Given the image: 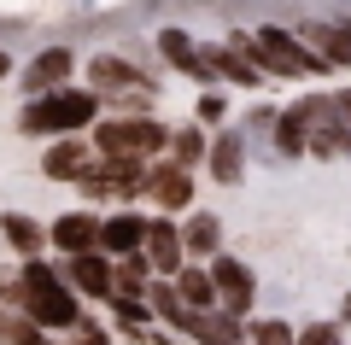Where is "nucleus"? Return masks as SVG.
I'll return each mask as SVG.
<instances>
[{"label":"nucleus","instance_id":"9b49d317","mask_svg":"<svg viewBox=\"0 0 351 345\" xmlns=\"http://www.w3.org/2000/svg\"><path fill=\"white\" fill-rule=\"evenodd\" d=\"M316 123H322V129H316V135H304V147H311V152H328V158L351 152V129H346V117H339L328 99H322V111H316Z\"/></svg>","mask_w":351,"mask_h":345},{"label":"nucleus","instance_id":"7ed1b4c3","mask_svg":"<svg viewBox=\"0 0 351 345\" xmlns=\"http://www.w3.org/2000/svg\"><path fill=\"white\" fill-rule=\"evenodd\" d=\"M240 47L258 59L263 76H269V71H281V76H316V71H322V59H316V53L304 47L299 36H281L276 24L258 29V36H240Z\"/></svg>","mask_w":351,"mask_h":345},{"label":"nucleus","instance_id":"b1692460","mask_svg":"<svg viewBox=\"0 0 351 345\" xmlns=\"http://www.w3.org/2000/svg\"><path fill=\"white\" fill-rule=\"evenodd\" d=\"M41 345H106V333L88 328V322H71V328H64V340H41Z\"/></svg>","mask_w":351,"mask_h":345},{"label":"nucleus","instance_id":"412c9836","mask_svg":"<svg viewBox=\"0 0 351 345\" xmlns=\"http://www.w3.org/2000/svg\"><path fill=\"white\" fill-rule=\"evenodd\" d=\"M0 228H6V240H12L18 252H36L41 240H47V235H41V222H29V217H18V211H12V217H6V222H0Z\"/></svg>","mask_w":351,"mask_h":345},{"label":"nucleus","instance_id":"393cba45","mask_svg":"<svg viewBox=\"0 0 351 345\" xmlns=\"http://www.w3.org/2000/svg\"><path fill=\"white\" fill-rule=\"evenodd\" d=\"M252 345H293V328L287 322H258L252 328Z\"/></svg>","mask_w":351,"mask_h":345},{"label":"nucleus","instance_id":"39448f33","mask_svg":"<svg viewBox=\"0 0 351 345\" xmlns=\"http://www.w3.org/2000/svg\"><path fill=\"white\" fill-rule=\"evenodd\" d=\"M211 287H217V298H223L228 316H246L252 293H258V287H252V270H246V263H234V258H217L211 263Z\"/></svg>","mask_w":351,"mask_h":345},{"label":"nucleus","instance_id":"20e7f679","mask_svg":"<svg viewBox=\"0 0 351 345\" xmlns=\"http://www.w3.org/2000/svg\"><path fill=\"white\" fill-rule=\"evenodd\" d=\"M164 141H170V129H164V123H152V117H123V123L100 129L94 147H100L106 158H147V152H158Z\"/></svg>","mask_w":351,"mask_h":345},{"label":"nucleus","instance_id":"6ab92c4d","mask_svg":"<svg viewBox=\"0 0 351 345\" xmlns=\"http://www.w3.org/2000/svg\"><path fill=\"white\" fill-rule=\"evenodd\" d=\"M64 76H71V53H64V47H47V53H41L36 64H29V88H36V94L59 88Z\"/></svg>","mask_w":351,"mask_h":345},{"label":"nucleus","instance_id":"a211bd4d","mask_svg":"<svg viewBox=\"0 0 351 345\" xmlns=\"http://www.w3.org/2000/svg\"><path fill=\"white\" fill-rule=\"evenodd\" d=\"M176 298H182L188 310H211V305H217L211 270H182V275H176Z\"/></svg>","mask_w":351,"mask_h":345},{"label":"nucleus","instance_id":"0eeeda50","mask_svg":"<svg viewBox=\"0 0 351 345\" xmlns=\"http://www.w3.org/2000/svg\"><path fill=\"white\" fill-rule=\"evenodd\" d=\"M141 258H147V270H182V235H176L170 222H147V228H141Z\"/></svg>","mask_w":351,"mask_h":345},{"label":"nucleus","instance_id":"c756f323","mask_svg":"<svg viewBox=\"0 0 351 345\" xmlns=\"http://www.w3.org/2000/svg\"><path fill=\"white\" fill-rule=\"evenodd\" d=\"M339 316H346V322H351V293H346V310H339Z\"/></svg>","mask_w":351,"mask_h":345},{"label":"nucleus","instance_id":"cd10ccee","mask_svg":"<svg viewBox=\"0 0 351 345\" xmlns=\"http://www.w3.org/2000/svg\"><path fill=\"white\" fill-rule=\"evenodd\" d=\"M334 111H339V117H346V123H351V88H346V94L334 99Z\"/></svg>","mask_w":351,"mask_h":345},{"label":"nucleus","instance_id":"f257e3e1","mask_svg":"<svg viewBox=\"0 0 351 345\" xmlns=\"http://www.w3.org/2000/svg\"><path fill=\"white\" fill-rule=\"evenodd\" d=\"M18 305L29 310L36 328H71V322H82L76 298L64 293V281L47 270V263H24V275H18Z\"/></svg>","mask_w":351,"mask_h":345},{"label":"nucleus","instance_id":"f3484780","mask_svg":"<svg viewBox=\"0 0 351 345\" xmlns=\"http://www.w3.org/2000/svg\"><path fill=\"white\" fill-rule=\"evenodd\" d=\"M205 59H211V71H217V76H234L240 88H263V71L246 59V53H234V47H217V53H205Z\"/></svg>","mask_w":351,"mask_h":345},{"label":"nucleus","instance_id":"4468645a","mask_svg":"<svg viewBox=\"0 0 351 345\" xmlns=\"http://www.w3.org/2000/svg\"><path fill=\"white\" fill-rule=\"evenodd\" d=\"M88 76H94V82H106V88H117V94H135V88L147 82V71H141V64H129V59H94V64H88Z\"/></svg>","mask_w":351,"mask_h":345},{"label":"nucleus","instance_id":"6e6552de","mask_svg":"<svg viewBox=\"0 0 351 345\" xmlns=\"http://www.w3.org/2000/svg\"><path fill=\"white\" fill-rule=\"evenodd\" d=\"M147 187H152V199H158L164 211H182L193 199V176H188V164H164V170H147Z\"/></svg>","mask_w":351,"mask_h":345},{"label":"nucleus","instance_id":"7c9ffc66","mask_svg":"<svg viewBox=\"0 0 351 345\" xmlns=\"http://www.w3.org/2000/svg\"><path fill=\"white\" fill-rule=\"evenodd\" d=\"M234 345H240V340H234Z\"/></svg>","mask_w":351,"mask_h":345},{"label":"nucleus","instance_id":"1a4fd4ad","mask_svg":"<svg viewBox=\"0 0 351 345\" xmlns=\"http://www.w3.org/2000/svg\"><path fill=\"white\" fill-rule=\"evenodd\" d=\"M94 235H100V217H94V211H64V217L53 222V246H59L64 258H71V252H88Z\"/></svg>","mask_w":351,"mask_h":345},{"label":"nucleus","instance_id":"f8f14e48","mask_svg":"<svg viewBox=\"0 0 351 345\" xmlns=\"http://www.w3.org/2000/svg\"><path fill=\"white\" fill-rule=\"evenodd\" d=\"M304 47H311L316 53V59H334V64H351V36H346V29H328V24H311V29H304Z\"/></svg>","mask_w":351,"mask_h":345},{"label":"nucleus","instance_id":"aec40b11","mask_svg":"<svg viewBox=\"0 0 351 345\" xmlns=\"http://www.w3.org/2000/svg\"><path fill=\"white\" fill-rule=\"evenodd\" d=\"M217 240H223V217L199 211V217L188 222V235H182V246H188V252H217Z\"/></svg>","mask_w":351,"mask_h":345},{"label":"nucleus","instance_id":"c85d7f7f","mask_svg":"<svg viewBox=\"0 0 351 345\" xmlns=\"http://www.w3.org/2000/svg\"><path fill=\"white\" fill-rule=\"evenodd\" d=\"M6 71H12V59H6V53H0V76H6Z\"/></svg>","mask_w":351,"mask_h":345},{"label":"nucleus","instance_id":"dca6fc26","mask_svg":"<svg viewBox=\"0 0 351 345\" xmlns=\"http://www.w3.org/2000/svg\"><path fill=\"white\" fill-rule=\"evenodd\" d=\"M240 170H246V147H240V135L228 129V135H223V141L211 147V176H217V182H228V187H234V182H240Z\"/></svg>","mask_w":351,"mask_h":345},{"label":"nucleus","instance_id":"4be33fe9","mask_svg":"<svg viewBox=\"0 0 351 345\" xmlns=\"http://www.w3.org/2000/svg\"><path fill=\"white\" fill-rule=\"evenodd\" d=\"M164 147H176V164H199L205 158V135L199 129H182V135H170Z\"/></svg>","mask_w":351,"mask_h":345},{"label":"nucleus","instance_id":"423d86ee","mask_svg":"<svg viewBox=\"0 0 351 345\" xmlns=\"http://www.w3.org/2000/svg\"><path fill=\"white\" fill-rule=\"evenodd\" d=\"M64 281L76 287V293H94V298H112V263L100 258V252H71V263H64Z\"/></svg>","mask_w":351,"mask_h":345},{"label":"nucleus","instance_id":"2eb2a0df","mask_svg":"<svg viewBox=\"0 0 351 345\" xmlns=\"http://www.w3.org/2000/svg\"><path fill=\"white\" fill-rule=\"evenodd\" d=\"M41 170H47L53 182H71V176L88 170V147L82 141H59V147H47V164H41Z\"/></svg>","mask_w":351,"mask_h":345},{"label":"nucleus","instance_id":"9d476101","mask_svg":"<svg viewBox=\"0 0 351 345\" xmlns=\"http://www.w3.org/2000/svg\"><path fill=\"white\" fill-rule=\"evenodd\" d=\"M158 47H164V59L176 64V71H188V76H199V82H217V71H211V59H205L199 47H193L182 29H164L158 36Z\"/></svg>","mask_w":351,"mask_h":345},{"label":"nucleus","instance_id":"f03ea898","mask_svg":"<svg viewBox=\"0 0 351 345\" xmlns=\"http://www.w3.org/2000/svg\"><path fill=\"white\" fill-rule=\"evenodd\" d=\"M94 106H100V99L82 94V88H47V94L24 111V135H71V129L94 123Z\"/></svg>","mask_w":351,"mask_h":345},{"label":"nucleus","instance_id":"ddd939ff","mask_svg":"<svg viewBox=\"0 0 351 345\" xmlns=\"http://www.w3.org/2000/svg\"><path fill=\"white\" fill-rule=\"evenodd\" d=\"M141 228H147V222L141 217H112V222H100V235H94V246H106V252H117V258H123V252H135L141 246Z\"/></svg>","mask_w":351,"mask_h":345},{"label":"nucleus","instance_id":"5701e85b","mask_svg":"<svg viewBox=\"0 0 351 345\" xmlns=\"http://www.w3.org/2000/svg\"><path fill=\"white\" fill-rule=\"evenodd\" d=\"M152 310H158V316H164V322H170V328H176V322H182V310H188V305L176 298V287H152Z\"/></svg>","mask_w":351,"mask_h":345},{"label":"nucleus","instance_id":"a878e982","mask_svg":"<svg viewBox=\"0 0 351 345\" xmlns=\"http://www.w3.org/2000/svg\"><path fill=\"white\" fill-rule=\"evenodd\" d=\"M293 345H339V333L328 328V322H311V328H304V333H299Z\"/></svg>","mask_w":351,"mask_h":345},{"label":"nucleus","instance_id":"bb28decb","mask_svg":"<svg viewBox=\"0 0 351 345\" xmlns=\"http://www.w3.org/2000/svg\"><path fill=\"white\" fill-rule=\"evenodd\" d=\"M199 117H205V123H217V117H223V94H205L199 99Z\"/></svg>","mask_w":351,"mask_h":345}]
</instances>
